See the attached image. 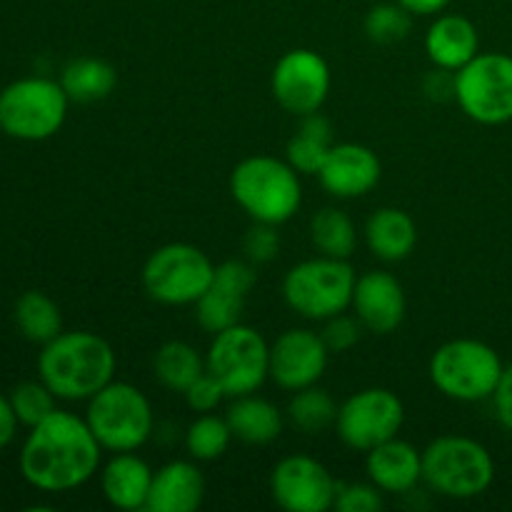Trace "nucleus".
Masks as SVG:
<instances>
[{
    "label": "nucleus",
    "instance_id": "obj_1",
    "mask_svg": "<svg viewBox=\"0 0 512 512\" xmlns=\"http://www.w3.org/2000/svg\"><path fill=\"white\" fill-rule=\"evenodd\" d=\"M100 453L103 448L85 418L55 410L30 428L20 450V473L43 493H68L98 473Z\"/></svg>",
    "mask_w": 512,
    "mask_h": 512
},
{
    "label": "nucleus",
    "instance_id": "obj_2",
    "mask_svg": "<svg viewBox=\"0 0 512 512\" xmlns=\"http://www.w3.org/2000/svg\"><path fill=\"white\" fill-rule=\"evenodd\" d=\"M115 353L105 338L88 330L60 333L43 345L38 375L58 400H90L113 380Z\"/></svg>",
    "mask_w": 512,
    "mask_h": 512
},
{
    "label": "nucleus",
    "instance_id": "obj_3",
    "mask_svg": "<svg viewBox=\"0 0 512 512\" xmlns=\"http://www.w3.org/2000/svg\"><path fill=\"white\" fill-rule=\"evenodd\" d=\"M233 200L253 218V223L283 225L303 203L300 173L273 155H253L235 165L230 175Z\"/></svg>",
    "mask_w": 512,
    "mask_h": 512
},
{
    "label": "nucleus",
    "instance_id": "obj_4",
    "mask_svg": "<svg viewBox=\"0 0 512 512\" xmlns=\"http://www.w3.org/2000/svg\"><path fill=\"white\" fill-rule=\"evenodd\" d=\"M423 480L443 498H478L495 480L493 455L478 440L443 435L423 450Z\"/></svg>",
    "mask_w": 512,
    "mask_h": 512
},
{
    "label": "nucleus",
    "instance_id": "obj_5",
    "mask_svg": "<svg viewBox=\"0 0 512 512\" xmlns=\"http://www.w3.org/2000/svg\"><path fill=\"white\" fill-rule=\"evenodd\" d=\"M85 423L103 450L135 453L153 435V405L135 385L110 380L88 400Z\"/></svg>",
    "mask_w": 512,
    "mask_h": 512
},
{
    "label": "nucleus",
    "instance_id": "obj_6",
    "mask_svg": "<svg viewBox=\"0 0 512 512\" xmlns=\"http://www.w3.org/2000/svg\"><path fill=\"white\" fill-rule=\"evenodd\" d=\"M505 365L498 350L483 340L458 338L440 345L430 358V380L435 388L458 403H480L493 398Z\"/></svg>",
    "mask_w": 512,
    "mask_h": 512
},
{
    "label": "nucleus",
    "instance_id": "obj_7",
    "mask_svg": "<svg viewBox=\"0 0 512 512\" xmlns=\"http://www.w3.org/2000/svg\"><path fill=\"white\" fill-rule=\"evenodd\" d=\"M68 103L60 80L20 78L0 90V130L15 140H48L63 128Z\"/></svg>",
    "mask_w": 512,
    "mask_h": 512
},
{
    "label": "nucleus",
    "instance_id": "obj_8",
    "mask_svg": "<svg viewBox=\"0 0 512 512\" xmlns=\"http://www.w3.org/2000/svg\"><path fill=\"white\" fill-rule=\"evenodd\" d=\"M355 280L358 275L348 260L318 255V258L303 260L288 270L283 280L285 303L300 318L325 323L328 318L350 308Z\"/></svg>",
    "mask_w": 512,
    "mask_h": 512
},
{
    "label": "nucleus",
    "instance_id": "obj_9",
    "mask_svg": "<svg viewBox=\"0 0 512 512\" xmlns=\"http://www.w3.org/2000/svg\"><path fill=\"white\" fill-rule=\"evenodd\" d=\"M205 370L223 385L228 398L255 393L270 378V345L255 328L235 323L213 335Z\"/></svg>",
    "mask_w": 512,
    "mask_h": 512
},
{
    "label": "nucleus",
    "instance_id": "obj_10",
    "mask_svg": "<svg viewBox=\"0 0 512 512\" xmlns=\"http://www.w3.org/2000/svg\"><path fill=\"white\" fill-rule=\"evenodd\" d=\"M215 265L190 243H168L143 268V288L155 303L195 305L213 280Z\"/></svg>",
    "mask_w": 512,
    "mask_h": 512
},
{
    "label": "nucleus",
    "instance_id": "obj_11",
    "mask_svg": "<svg viewBox=\"0 0 512 512\" xmlns=\"http://www.w3.org/2000/svg\"><path fill=\"white\" fill-rule=\"evenodd\" d=\"M455 100L480 125L512 120V55L478 53L455 73Z\"/></svg>",
    "mask_w": 512,
    "mask_h": 512
},
{
    "label": "nucleus",
    "instance_id": "obj_12",
    "mask_svg": "<svg viewBox=\"0 0 512 512\" xmlns=\"http://www.w3.org/2000/svg\"><path fill=\"white\" fill-rule=\"evenodd\" d=\"M405 423L403 400L388 388H365L338 408L335 430L348 448L368 453L375 445L398 438Z\"/></svg>",
    "mask_w": 512,
    "mask_h": 512
},
{
    "label": "nucleus",
    "instance_id": "obj_13",
    "mask_svg": "<svg viewBox=\"0 0 512 512\" xmlns=\"http://www.w3.org/2000/svg\"><path fill=\"white\" fill-rule=\"evenodd\" d=\"M270 88H273L280 108L288 113L298 115V118L318 113L330 93V68L323 55L315 50H288L275 63Z\"/></svg>",
    "mask_w": 512,
    "mask_h": 512
},
{
    "label": "nucleus",
    "instance_id": "obj_14",
    "mask_svg": "<svg viewBox=\"0 0 512 512\" xmlns=\"http://www.w3.org/2000/svg\"><path fill=\"white\" fill-rule=\"evenodd\" d=\"M270 495L288 512H325L335 508L338 483L320 460L288 455L270 473Z\"/></svg>",
    "mask_w": 512,
    "mask_h": 512
},
{
    "label": "nucleus",
    "instance_id": "obj_15",
    "mask_svg": "<svg viewBox=\"0 0 512 512\" xmlns=\"http://www.w3.org/2000/svg\"><path fill=\"white\" fill-rule=\"evenodd\" d=\"M328 345L323 335L308 328H290L270 345V380L278 388L303 390L318 383L328 368Z\"/></svg>",
    "mask_w": 512,
    "mask_h": 512
},
{
    "label": "nucleus",
    "instance_id": "obj_16",
    "mask_svg": "<svg viewBox=\"0 0 512 512\" xmlns=\"http://www.w3.org/2000/svg\"><path fill=\"white\" fill-rule=\"evenodd\" d=\"M255 283H258V273L245 260H225V263L215 265L208 290L195 303V318H198L200 328L215 335L240 323L245 300Z\"/></svg>",
    "mask_w": 512,
    "mask_h": 512
},
{
    "label": "nucleus",
    "instance_id": "obj_17",
    "mask_svg": "<svg viewBox=\"0 0 512 512\" xmlns=\"http://www.w3.org/2000/svg\"><path fill=\"white\" fill-rule=\"evenodd\" d=\"M350 308L355 310V318L365 330L375 335H388L403 325L408 300L395 275L385 270H368L355 280Z\"/></svg>",
    "mask_w": 512,
    "mask_h": 512
},
{
    "label": "nucleus",
    "instance_id": "obj_18",
    "mask_svg": "<svg viewBox=\"0 0 512 512\" xmlns=\"http://www.w3.org/2000/svg\"><path fill=\"white\" fill-rule=\"evenodd\" d=\"M380 160L368 145L335 143L320 168L318 178L330 195L353 200L368 195L380 183Z\"/></svg>",
    "mask_w": 512,
    "mask_h": 512
},
{
    "label": "nucleus",
    "instance_id": "obj_19",
    "mask_svg": "<svg viewBox=\"0 0 512 512\" xmlns=\"http://www.w3.org/2000/svg\"><path fill=\"white\" fill-rule=\"evenodd\" d=\"M365 458V473L370 483L378 485L383 493L405 495L413 493L423 480V453L408 440L390 438L385 443L368 450Z\"/></svg>",
    "mask_w": 512,
    "mask_h": 512
},
{
    "label": "nucleus",
    "instance_id": "obj_20",
    "mask_svg": "<svg viewBox=\"0 0 512 512\" xmlns=\"http://www.w3.org/2000/svg\"><path fill=\"white\" fill-rule=\"evenodd\" d=\"M205 478L190 460H173L153 473L148 512H193L203 505Z\"/></svg>",
    "mask_w": 512,
    "mask_h": 512
},
{
    "label": "nucleus",
    "instance_id": "obj_21",
    "mask_svg": "<svg viewBox=\"0 0 512 512\" xmlns=\"http://www.w3.org/2000/svg\"><path fill=\"white\" fill-rule=\"evenodd\" d=\"M425 53L433 65L458 73L480 53V35L465 15H440L425 35Z\"/></svg>",
    "mask_w": 512,
    "mask_h": 512
},
{
    "label": "nucleus",
    "instance_id": "obj_22",
    "mask_svg": "<svg viewBox=\"0 0 512 512\" xmlns=\"http://www.w3.org/2000/svg\"><path fill=\"white\" fill-rule=\"evenodd\" d=\"M153 485V470L135 453H113L100 473L105 500L118 510H145Z\"/></svg>",
    "mask_w": 512,
    "mask_h": 512
},
{
    "label": "nucleus",
    "instance_id": "obj_23",
    "mask_svg": "<svg viewBox=\"0 0 512 512\" xmlns=\"http://www.w3.org/2000/svg\"><path fill=\"white\" fill-rule=\"evenodd\" d=\"M365 243L383 263H400L418 245V225L405 210L378 208L365 223Z\"/></svg>",
    "mask_w": 512,
    "mask_h": 512
},
{
    "label": "nucleus",
    "instance_id": "obj_24",
    "mask_svg": "<svg viewBox=\"0 0 512 512\" xmlns=\"http://www.w3.org/2000/svg\"><path fill=\"white\" fill-rule=\"evenodd\" d=\"M225 420L233 430V438L243 440L248 445L273 443V440L280 438L285 423L283 413L270 400L258 398L253 393L233 398Z\"/></svg>",
    "mask_w": 512,
    "mask_h": 512
},
{
    "label": "nucleus",
    "instance_id": "obj_25",
    "mask_svg": "<svg viewBox=\"0 0 512 512\" xmlns=\"http://www.w3.org/2000/svg\"><path fill=\"white\" fill-rule=\"evenodd\" d=\"M333 145V125L318 110V113L300 115V125L288 140L285 155L300 175H318Z\"/></svg>",
    "mask_w": 512,
    "mask_h": 512
},
{
    "label": "nucleus",
    "instance_id": "obj_26",
    "mask_svg": "<svg viewBox=\"0 0 512 512\" xmlns=\"http://www.w3.org/2000/svg\"><path fill=\"white\" fill-rule=\"evenodd\" d=\"M60 85L73 103H95L113 93L118 73L103 58H75L60 73Z\"/></svg>",
    "mask_w": 512,
    "mask_h": 512
},
{
    "label": "nucleus",
    "instance_id": "obj_27",
    "mask_svg": "<svg viewBox=\"0 0 512 512\" xmlns=\"http://www.w3.org/2000/svg\"><path fill=\"white\" fill-rule=\"evenodd\" d=\"M153 373L173 393H185L205 373V360L198 350L183 340H170L155 353Z\"/></svg>",
    "mask_w": 512,
    "mask_h": 512
},
{
    "label": "nucleus",
    "instance_id": "obj_28",
    "mask_svg": "<svg viewBox=\"0 0 512 512\" xmlns=\"http://www.w3.org/2000/svg\"><path fill=\"white\" fill-rule=\"evenodd\" d=\"M15 325L23 338L45 345L63 333V315L53 298L40 290H28L15 303Z\"/></svg>",
    "mask_w": 512,
    "mask_h": 512
},
{
    "label": "nucleus",
    "instance_id": "obj_29",
    "mask_svg": "<svg viewBox=\"0 0 512 512\" xmlns=\"http://www.w3.org/2000/svg\"><path fill=\"white\" fill-rule=\"evenodd\" d=\"M310 240L320 255L348 260L358 248V230L348 213L338 208H323L310 218Z\"/></svg>",
    "mask_w": 512,
    "mask_h": 512
},
{
    "label": "nucleus",
    "instance_id": "obj_30",
    "mask_svg": "<svg viewBox=\"0 0 512 512\" xmlns=\"http://www.w3.org/2000/svg\"><path fill=\"white\" fill-rule=\"evenodd\" d=\"M288 418L303 433L318 435L325 428H330V425H335L338 405H335V400L325 390L310 385V388L295 390L288 405Z\"/></svg>",
    "mask_w": 512,
    "mask_h": 512
},
{
    "label": "nucleus",
    "instance_id": "obj_31",
    "mask_svg": "<svg viewBox=\"0 0 512 512\" xmlns=\"http://www.w3.org/2000/svg\"><path fill=\"white\" fill-rule=\"evenodd\" d=\"M230 440H233V430L228 420L213 413H200L185 433V448L193 460L210 463V460L223 458L225 450L230 448Z\"/></svg>",
    "mask_w": 512,
    "mask_h": 512
},
{
    "label": "nucleus",
    "instance_id": "obj_32",
    "mask_svg": "<svg viewBox=\"0 0 512 512\" xmlns=\"http://www.w3.org/2000/svg\"><path fill=\"white\" fill-rule=\"evenodd\" d=\"M410 28H413V13L405 10L400 3H380L368 10L365 15V33L373 43L390 45L400 43L408 38Z\"/></svg>",
    "mask_w": 512,
    "mask_h": 512
},
{
    "label": "nucleus",
    "instance_id": "obj_33",
    "mask_svg": "<svg viewBox=\"0 0 512 512\" xmlns=\"http://www.w3.org/2000/svg\"><path fill=\"white\" fill-rule=\"evenodd\" d=\"M55 393L38 380H28V383L15 385L13 393H10V405L15 410V418H18L20 425H28V428H35L38 423H43L48 415H53L55 410Z\"/></svg>",
    "mask_w": 512,
    "mask_h": 512
},
{
    "label": "nucleus",
    "instance_id": "obj_34",
    "mask_svg": "<svg viewBox=\"0 0 512 512\" xmlns=\"http://www.w3.org/2000/svg\"><path fill=\"white\" fill-rule=\"evenodd\" d=\"M383 508V490L373 483L338 485L335 510L338 512H378Z\"/></svg>",
    "mask_w": 512,
    "mask_h": 512
},
{
    "label": "nucleus",
    "instance_id": "obj_35",
    "mask_svg": "<svg viewBox=\"0 0 512 512\" xmlns=\"http://www.w3.org/2000/svg\"><path fill=\"white\" fill-rule=\"evenodd\" d=\"M363 333V325L358 318H350V315L340 313L333 318L325 320V328L320 330L325 345H328L330 353H345V350L355 348Z\"/></svg>",
    "mask_w": 512,
    "mask_h": 512
},
{
    "label": "nucleus",
    "instance_id": "obj_36",
    "mask_svg": "<svg viewBox=\"0 0 512 512\" xmlns=\"http://www.w3.org/2000/svg\"><path fill=\"white\" fill-rule=\"evenodd\" d=\"M278 225L268 223H253V228L248 230L243 240L245 255H248L250 263H270V260L278 255L280 250V235Z\"/></svg>",
    "mask_w": 512,
    "mask_h": 512
},
{
    "label": "nucleus",
    "instance_id": "obj_37",
    "mask_svg": "<svg viewBox=\"0 0 512 512\" xmlns=\"http://www.w3.org/2000/svg\"><path fill=\"white\" fill-rule=\"evenodd\" d=\"M183 395H185V403H188V408L195 410V413H213V410L218 408L225 398H228L223 390V385H220L218 380L208 373V370H205V373L200 375V378L195 380V383L190 385Z\"/></svg>",
    "mask_w": 512,
    "mask_h": 512
},
{
    "label": "nucleus",
    "instance_id": "obj_38",
    "mask_svg": "<svg viewBox=\"0 0 512 512\" xmlns=\"http://www.w3.org/2000/svg\"><path fill=\"white\" fill-rule=\"evenodd\" d=\"M423 90L428 93L430 100H450L455 98V73L435 65L423 80Z\"/></svg>",
    "mask_w": 512,
    "mask_h": 512
},
{
    "label": "nucleus",
    "instance_id": "obj_39",
    "mask_svg": "<svg viewBox=\"0 0 512 512\" xmlns=\"http://www.w3.org/2000/svg\"><path fill=\"white\" fill-rule=\"evenodd\" d=\"M493 405L503 428L512 430V363L500 375V383L493 393Z\"/></svg>",
    "mask_w": 512,
    "mask_h": 512
},
{
    "label": "nucleus",
    "instance_id": "obj_40",
    "mask_svg": "<svg viewBox=\"0 0 512 512\" xmlns=\"http://www.w3.org/2000/svg\"><path fill=\"white\" fill-rule=\"evenodd\" d=\"M18 418H15V410L10 405V398L0 395V448L10 443L15 438V430H18Z\"/></svg>",
    "mask_w": 512,
    "mask_h": 512
},
{
    "label": "nucleus",
    "instance_id": "obj_41",
    "mask_svg": "<svg viewBox=\"0 0 512 512\" xmlns=\"http://www.w3.org/2000/svg\"><path fill=\"white\" fill-rule=\"evenodd\" d=\"M395 3H400L413 15H435L448 8L450 0H395Z\"/></svg>",
    "mask_w": 512,
    "mask_h": 512
}]
</instances>
